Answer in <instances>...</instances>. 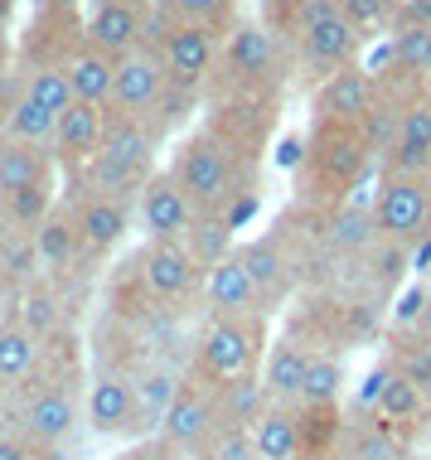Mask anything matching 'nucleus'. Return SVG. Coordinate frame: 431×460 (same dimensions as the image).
Segmentation results:
<instances>
[{"label":"nucleus","instance_id":"nucleus-33","mask_svg":"<svg viewBox=\"0 0 431 460\" xmlns=\"http://www.w3.org/2000/svg\"><path fill=\"white\" fill-rule=\"evenodd\" d=\"M383 358L431 402V340L427 334H417L412 325H388L383 330Z\"/></svg>","mask_w":431,"mask_h":460},{"label":"nucleus","instance_id":"nucleus-3","mask_svg":"<svg viewBox=\"0 0 431 460\" xmlns=\"http://www.w3.org/2000/svg\"><path fill=\"white\" fill-rule=\"evenodd\" d=\"M165 170L175 175L180 190L189 194V204L199 208V218H224L242 194H257V184H262V165L233 155L208 127L184 131L180 141L170 146Z\"/></svg>","mask_w":431,"mask_h":460},{"label":"nucleus","instance_id":"nucleus-2","mask_svg":"<svg viewBox=\"0 0 431 460\" xmlns=\"http://www.w3.org/2000/svg\"><path fill=\"white\" fill-rule=\"evenodd\" d=\"M368 175H378V151L364 141L359 127L311 121L301 165H295V204H311V208L349 204Z\"/></svg>","mask_w":431,"mask_h":460},{"label":"nucleus","instance_id":"nucleus-46","mask_svg":"<svg viewBox=\"0 0 431 460\" xmlns=\"http://www.w3.org/2000/svg\"><path fill=\"white\" fill-rule=\"evenodd\" d=\"M417 334H427L431 340V296H427V305H422V315H417V325H412Z\"/></svg>","mask_w":431,"mask_h":460},{"label":"nucleus","instance_id":"nucleus-22","mask_svg":"<svg viewBox=\"0 0 431 460\" xmlns=\"http://www.w3.org/2000/svg\"><path fill=\"white\" fill-rule=\"evenodd\" d=\"M184 383H189V368L170 364V358L151 354L145 364L131 368V388H136V417H141V441L155 437L165 412L175 407V397L184 393Z\"/></svg>","mask_w":431,"mask_h":460},{"label":"nucleus","instance_id":"nucleus-44","mask_svg":"<svg viewBox=\"0 0 431 460\" xmlns=\"http://www.w3.org/2000/svg\"><path fill=\"white\" fill-rule=\"evenodd\" d=\"M54 451H44V446H34L30 437H20V431H0V460H48Z\"/></svg>","mask_w":431,"mask_h":460},{"label":"nucleus","instance_id":"nucleus-39","mask_svg":"<svg viewBox=\"0 0 431 460\" xmlns=\"http://www.w3.org/2000/svg\"><path fill=\"white\" fill-rule=\"evenodd\" d=\"M184 247H189L194 262L208 271V267L224 262V257H233V247H238V243H233V228H228L224 218H199L189 228V238H184Z\"/></svg>","mask_w":431,"mask_h":460},{"label":"nucleus","instance_id":"nucleus-26","mask_svg":"<svg viewBox=\"0 0 431 460\" xmlns=\"http://www.w3.org/2000/svg\"><path fill=\"white\" fill-rule=\"evenodd\" d=\"M311 358L315 349L301 340V334H277L272 344H267V358H262V388L272 402L281 407H295L301 402V388H305V373H311Z\"/></svg>","mask_w":431,"mask_h":460},{"label":"nucleus","instance_id":"nucleus-45","mask_svg":"<svg viewBox=\"0 0 431 460\" xmlns=\"http://www.w3.org/2000/svg\"><path fill=\"white\" fill-rule=\"evenodd\" d=\"M10 301H15V281L5 277V267H0V310H5Z\"/></svg>","mask_w":431,"mask_h":460},{"label":"nucleus","instance_id":"nucleus-15","mask_svg":"<svg viewBox=\"0 0 431 460\" xmlns=\"http://www.w3.org/2000/svg\"><path fill=\"white\" fill-rule=\"evenodd\" d=\"M136 223L151 243H184L189 228L199 223V208L189 204V194L175 184L165 165L145 180V190L136 194Z\"/></svg>","mask_w":431,"mask_h":460},{"label":"nucleus","instance_id":"nucleus-41","mask_svg":"<svg viewBox=\"0 0 431 460\" xmlns=\"http://www.w3.org/2000/svg\"><path fill=\"white\" fill-rule=\"evenodd\" d=\"M344 10V20L364 34V40H378V34H392V15H398V0H335Z\"/></svg>","mask_w":431,"mask_h":460},{"label":"nucleus","instance_id":"nucleus-30","mask_svg":"<svg viewBox=\"0 0 431 460\" xmlns=\"http://www.w3.org/2000/svg\"><path fill=\"white\" fill-rule=\"evenodd\" d=\"M44 349H48V340L15 325L10 315L0 320V388H10V393L24 388V383L44 368Z\"/></svg>","mask_w":431,"mask_h":460},{"label":"nucleus","instance_id":"nucleus-25","mask_svg":"<svg viewBox=\"0 0 431 460\" xmlns=\"http://www.w3.org/2000/svg\"><path fill=\"white\" fill-rule=\"evenodd\" d=\"M199 301L208 305V315H267L262 291H257V281L248 277V267H242L238 247H233V257H224L218 267L204 271Z\"/></svg>","mask_w":431,"mask_h":460},{"label":"nucleus","instance_id":"nucleus-7","mask_svg":"<svg viewBox=\"0 0 431 460\" xmlns=\"http://www.w3.org/2000/svg\"><path fill=\"white\" fill-rule=\"evenodd\" d=\"M160 54L170 83L184 93H208L214 83V68H218V54H224V34L208 30V24H184V20H170L165 10L155 5V20H151V40H145Z\"/></svg>","mask_w":431,"mask_h":460},{"label":"nucleus","instance_id":"nucleus-11","mask_svg":"<svg viewBox=\"0 0 431 460\" xmlns=\"http://www.w3.org/2000/svg\"><path fill=\"white\" fill-rule=\"evenodd\" d=\"M83 421L92 437L107 441H141V417H136V388L127 368H97L83 388Z\"/></svg>","mask_w":431,"mask_h":460},{"label":"nucleus","instance_id":"nucleus-18","mask_svg":"<svg viewBox=\"0 0 431 460\" xmlns=\"http://www.w3.org/2000/svg\"><path fill=\"white\" fill-rule=\"evenodd\" d=\"M238 257H242V267H248V277L257 281V291H262L267 315H277L281 305H291V296L301 291L305 277H301L295 257L286 252V243H281L277 233H262V238L238 243Z\"/></svg>","mask_w":431,"mask_h":460},{"label":"nucleus","instance_id":"nucleus-8","mask_svg":"<svg viewBox=\"0 0 431 460\" xmlns=\"http://www.w3.org/2000/svg\"><path fill=\"white\" fill-rule=\"evenodd\" d=\"M368 214H374L378 238L412 252L422 238H431V184L412 180V175H388V170H378Z\"/></svg>","mask_w":431,"mask_h":460},{"label":"nucleus","instance_id":"nucleus-27","mask_svg":"<svg viewBox=\"0 0 431 460\" xmlns=\"http://www.w3.org/2000/svg\"><path fill=\"white\" fill-rule=\"evenodd\" d=\"M58 160L48 146H20V141H0V199L24 194V190H48L58 184Z\"/></svg>","mask_w":431,"mask_h":460},{"label":"nucleus","instance_id":"nucleus-43","mask_svg":"<svg viewBox=\"0 0 431 460\" xmlns=\"http://www.w3.org/2000/svg\"><path fill=\"white\" fill-rule=\"evenodd\" d=\"M112 460H189V456H180L175 446H165L160 437H145V441H131L127 451H117Z\"/></svg>","mask_w":431,"mask_h":460},{"label":"nucleus","instance_id":"nucleus-28","mask_svg":"<svg viewBox=\"0 0 431 460\" xmlns=\"http://www.w3.org/2000/svg\"><path fill=\"white\" fill-rule=\"evenodd\" d=\"M10 320L15 325H24L30 334H40V340H54V334L68 330V301L64 291H58V281H30L15 291V301H10Z\"/></svg>","mask_w":431,"mask_h":460},{"label":"nucleus","instance_id":"nucleus-6","mask_svg":"<svg viewBox=\"0 0 431 460\" xmlns=\"http://www.w3.org/2000/svg\"><path fill=\"white\" fill-rule=\"evenodd\" d=\"M83 421V393H78V368L54 364V354L44 349V368L34 373L24 388H15L10 402V431L30 437L44 451H58L64 441H73Z\"/></svg>","mask_w":431,"mask_h":460},{"label":"nucleus","instance_id":"nucleus-50","mask_svg":"<svg viewBox=\"0 0 431 460\" xmlns=\"http://www.w3.org/2000/svg\"><path fill=\"white\" fill-rule=\"evenodd\" d=\"M427 184H431V180H427Z\"/></svg>","mask_w":431,"mask_h":460},{"label":"nucleus","instance_id":"nucleus-42","mask_svg":"<svg viewBox=\"0 0 431 460\" xmlns=\"http://www.w3.org/2000/svg\"><path fill=\"white\" fill-rule=\"evenodd\" d=\"M194 460H257L252 451V431L248 427H218L214 437H208V446Z\"/></svg>","mask_w":431,"mask_h":460},{"label":"nucleus","instance_id":"nucleus-12","mask_svg":"<svg viewBox=\"0 0 431 460\" xmlns=\"http://www.w3.org/2000/svg\"><path fill=\"white\" fill-rule=\"evenodd\" d=\"M155 0H88L83 5V34L92 49L112 58H127L151 40Z\"/></svg>","mask_w":431,"mask_h":460},{"label":"nucleus","instance_id":"nucleus-10","mask_svg":"<svg viewBox=\"0 0 431 460\" xmlns=\"http://www.w3.org/2000/svg\"><path fill=\"white\" fill-rule=\"evenodd\" d=\"M127 267H131V277L141 281V291L165 310H175V305L189 301V296L204 291V267L194 262V252L184 243H151L145 238L136 252L127 257Z\"/></svg>","mask_w":431,"mask_h":460},{"label":"nucleus","instance_id":"nucleus-5","mask_svg":"<svg viewBox=\"0 0 431 460\" xmlns=\"http://www.w3.org/2000/svg\"><path fill=\"white\" fill-rule=\"evenodd\" d=\"M267 344H272V315H208L189 344V378L224 388L248 373H262Z\"/></svg>","mask_w":431,"mask_h":460},{"label":"nucleus","instance_id":"nucleus-24","mask_svg":"<svg viewBox=\"0 0 431 460\" xmlns=\"http://www.w3.org/2000/svg\"><path fill=\"white\" fill-rule=\"evenodd\" d=\"M335 460H417V446L392 431L378 412L349 402V421H344V441Z\"/></svg>","mask_w":431,"mask_h":460},{"label":"nucleus","instance_id":"nucleus-21","mask_svg":"<svg viewBox=\"0 0 431 460\" xmlns=\"http://www.w3.org/2000/svg\"><path fill=\"white\" fill-rule=\"evenodd\" d=\"M102 136H107V107L92 102H68L58 111V127H54V160L64 175H83L92 165V155L102 151Z\"/></svg>","mask_w":431,"mask_h":460},{"label":"nucleus","instance_id":"nucleus-23","mask_svg":"<svg viewBox=\"0 0 431 460\" xmlns=\"http://www.w3.org/2000/svg\"><path fill=\"white\" fill-rule=\"evenodd\" d=\"M368 412H378L392 431H402L412 446L431 431V402L388 364V358L378 364V397H374V407H368Z\"/></svg>","mask_w":431,"mask_h":460},{"label":"nucleus","instance_id":"nucleus-29","mask_svg":"<svg viewBox=\"0 0 431 460\" xmlns=\"http://www.w3.org/2000/svg\"><path fill=\"white\" fill-rule=\"evenodd\" d=\"M160 146H165V136H160L151 121L141 117H121V111H107V136H102V151L112 160H127V165L145 170V175H155V160H160Z\"/></svg>","mask_w":431,"mask_h":460},{"label":"nucleus","instance_id":"nucleus-47","mask_svg":"<svg viewBox=\"0 0 431 460\" xmlns=\"http://www.w3.org/2000/svg\"><path fill=\"white\" fill-rule=\"evenodd\" d=\"M10 58H15V54H10V40H5V30H0V78L10 73Z\"/></svg>","mask_w":431,"mask_h":460},{"label":"nucleus","instance_id":"nucleus-34","mask_svg":"<svg viewBox=\"0 0 431 460\" xmlns=\"http://www.w3.org/2000/svg\"><path fill=\"white\" fill-rule=\"evenodd\" d=\"M295 421H301V460H335L339 441H344V421H349V407L330 402V407H295Z\"/></svg>","mask_w":431,"mask_h":460},{"label":"nucleus","instance_id":"nucleus-36","mask_svg":"<svg viewBox=\"0 0 431 460\" xmlns=\"http://www.w3.org/2000/svg\"><path fill=\"white\" fill-rule=\"evenodd\" d=\"M0 267H5V277L15 281V291L44 277V257H40V238H34V228L0 233Z\"/></svg>","mask_w":431,"mask_h":460},{"label":"nucleus","instance_id":"nucleus-4","mask_svg":"<svg viewBox=\"0 0 431 460\" xmlns=\"http://www.w3.org/2000/svg\"><path fill=\"white\" fill-rule=\"evenodd\" d=\"M295 78L291 44L267 20H238L224 34L214 83L204 97H281Z\"/></svg>","mask_w":431,"mask_h":460},{"label":"nucleus","instance_id":"nucleus-31","mask_svg":"<svg viewBox=\"0 0 431 460\" xmlns=\"http://www.w3.org/2000/svg\"><path fill=\"white\" fill-rule=\"evenodd\" d=\"M408 271H412V252H408V247L378 238L374 252H368L364 262H354V286H359V291H368L378 305H383V301H392V296H398V286H402V277H408Z\"/></svg>","mask_w":431,"mask_h":460},{"label":"nucleus","instance_id":"nucleus-38","mask_svg":"<svg viewBox=\"0 0 431 460\" xmlns=\"http://www.w3.org/2000/svg\"><path fill=\"white\" fill-rule=\"evenodd\" d=\"M170 20H184V24H208V30L228 34L238 24V0H155Z\"/></svg>","mask_w":431,"mask_h":460},{"label":"nucleus","instance_id":"nucleus-49","mask_svg":"<svg viewBox=\"0 0 431 460\" xmlns=\"http://www.w3.org/2000/svg\"><path fill=\"white\" fill-rule=\"evenodd\" d=\"M427 93H431V83H427Z\"/></svg>","mask_w":431,"mask_h":460},{"label":"nucleus","instance_id":"nucleus-32","mask_svg":"<svg viewBox=\"0 0 431 460\" xmlns=\"http://www.w3.org/2000/svg\"><path fill=\"white\" fill-rule=\"evenodd\" d=\"M64 73H68L73 102H92V107H107V102H112V88H117V58H112V54L83 44L78 54L64 64Z\"/></svg>","mask_w":431,"mask_h":460},{"label":"nucleus","instance_id":"nucleus-17","mask_svg":"<svg viewBox=\"0 0 431 460\" xmlns=\"http://www.w3.org/2000/svg\"><path fill=\"white\" fill-rule=\"evenodd\" d=\"M83 44H88L83 10H34L15 54H20V68H64Z\"/></svg>","mask_w":431,"mask_h":460},{"label":"nucleus","instance_id":"nucleus-16","mask_svg":"<svg viewBox=\"0 0 431 460\" xmlns=\"http://www.w3.org/2000/svg\"><path fill=\"white\" fill-rule=\"evenodd\" d=\"M165 93H170V73H165V64H160L155 49L141 44L136 54L117 58V88H112L107 111L151 121L155 111H160V102H165Z\"/></svg>","mask_w":431,"mask_h":460},{"label":"nucleus","instance_id":"nucleus-1","mask_svg":"<svg viewBox=\"0 0 431 460\" xmlns=\"http://www.w3.org/2000/svg\"><path fill=\"white\" fill-rule=\"evenodd\" d=\"M262 20L291 44L295 83H311V88H320L330 73L359 64V54L368 44L364 34L344 20V10L335 0H267Z\"/></svg>","mask_w":431,"mask_h":460},{"label":"nucleus","instance_id":"nucleus-9","mask_svg":"<svg viewBox=\"0 0 431 460\" xmlns=\"http://www.w3.org/2000/svg\"><path fill=\"white\" fill-rule=\"evenodd\" d=\"M281 117V97H204V121L233 155L262 165V151L272 146Z\"/></svg>","mask_w":431,"mask_h":460},{"label":"nucleus","instance_id":"nucleus-13","mask_svg":"<svg viewBox=\"0 0 431 460\" xmlns=\"http://www.w3.org/2000/svg\"><path fill=\"white\" fill-rule=\"evenodd\" d=\"M383 102V88H378L374 68L349 64L339 73H330L325 83L311 93V121H339V127H364L368 117Z\"/></svg>","mask_w":431,"mask_h":460},{"label":"nucleus","instance_id":"nucleus-35","mask_svg":"<svg viewBox=\"0 0 431 460\" xmlns=\"http://www.w3.org/2000/svg\"><path fill=\"white\" fill-rule=\"evenodd\" d=\"M248 431H252L257 460H301V421H295V407L272 402Z\"/></svg>","mask_w":431,"mask_h":460},{"label":"nucleus","instance_id":"nucleus-14","mask_svg":"<svg viewBox=\"0 0 431 460\" xmlns=\"http://www.w3.org/2000/svg\"><path fill=\"white\" fill-rule=\"evenodd\" d=\"M224 427V407H218V388H208V383L199 378H189L184 383V393L175 397V407L165 412V421H160V431L155 437L165 441V446H175L180 456H199L208 437Z\"/></svg>","mask_w":431,"mask_h":460},{"label":"nucleus","instance_id":"nucleus-48","mask_svg":"<svg viewBox=\"0 0 431 460\" xmlns=\"http://www.w3.org/2000/svg\"><path fill=\"white\" fill-rule=\"evenodd\" d=\"M15 5H20V0H0V30H10V20H15Z\"/></svg>","mask_w":431,"mask_h":460},{"label":"nucleus","instance_id":"nucleus-19","mask_svg":"<svg viewBox=\"0 0 431 460\" xmlns=\"http://www.w3.org/2000/svg\"><path fill=\"white\" fill-rule=\"evenodd\" d=\"M378 170L431 180V93H417L402 102L398 131H392V146L383 151V160H378Z\"/></svg>","mask_w":431,"mask_h":460},{"label":"nucleus","instance_id":"nucleus-20","mask_svg":"<svg viewBox=\"0 0 431 460\" xmlns=\"http://www.w3.org/2000/svg\"><path fill=\"white\" fill-rule=\"evenodd\" d=\"M73 204V218H78V233L88 243V252L102 262L112 257L121 243H127L131 223H136V204H121V199H107V194H88V190H73L68 194Z\"/></svg>","mask_w":431,"mask_h":460},{"label":"nucleus","instance_id":"nucleus-37","mask_svg":"<svg viewBox=\"0 0 431 460\" xmlns=\"http://www.w3.org/2000/svg\"><path fill=\"white\" fill-rule=\"evenodd\" d=\"M301 402L305 407H330V402H344V358L330 354V349H315L311 358V373H305V388H301ZM295 402V407H301Z\"/></svg>","mask_w":431,"mask_h":460},{"label":"nucleus","instance_id":"nucleus-40","mask_svg":"<svg viewBox=\"0 0 431 460\" xmlns=\"http://www.w3.org/2000/svg\"><path fill=\"white\" fill-rule=\"evenodd\" d=\"M20 83H24V93L48 111H64L73 102V88H68L64 68H20Z\"/></svg>","mask_w":431,"mask_h":460}]
</instances>
